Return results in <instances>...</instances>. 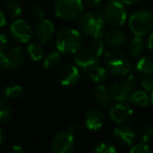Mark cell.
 Listing matches in <instances>:
<instances>
[{"label": "cell", "mask_w": 153, "mask_h": 153, "mask_svg": "<svg viewBox=\"0 0 153 153\" xmlns=\"http://www.w3.org/2000/svg\"><path fill=\"white\" fill-rule=\"evenodd\" d=\"M83 37L80 32L70 27L62 28L56 36V46L62 53H76L81 49Z\"/></svg>", "instance_id": "obj_1"}, {"label": "cell", "mask_w": 153, "mask_h": 153, "mask_svg": "<svg viewBox=\"0 0 153 153\" xmlns=\"http://www.w3.org/2000/svg\"><path fill=\"white\" fill-rule=\"evenodd\" d=\"M78 25L83 35L89 38L97 39L101 38L104 34L106 21L100 14L88 12L80 17Z\"/></svg>", "instance_id": "obj_2"}, {"label": "cell", "mask_w": 153, "mask_h": 153, "mask_svg": "<svg viewBox=\"0 0 153 153\" xmlns=\"http://www.w3.org/2000/svg\"><path fill=\"white\" fill-rule=\"evenodd\" d=\"M105 64L111 74L120 76H127L132 67L127 55L117 49L107 51L105 55Z\"/></svg>", "instance_id": "obj_3"}, {"label": "cell", "mask_w": 153, "mask_h": 153, "mask_svg": "<svg viewBox=\"0 0 153 153\" xmlns=\"http://www.w3.org/2000/svg\"><path fill=\"white\" fill-rule=\"evenodd\" d=\"M129 27L135 36H144L153 32V12L142 10L132 14L129 19Z\"/></svg>", "instance_id": "obj_4"}, {"label": "cell", "mask_w": 153, "mask_h": 153, "mask_svg": "<svg viewBox=\"0 0 153 153\" xmlns=\"http://www.w3.org/2000/svg\"><path fill=\"white\" fill-rule=\"evenodd\" d=\"M84 3L82 0H56L55 13L57 17L71 21L79 18L83 13Z\"/></svg>", "instance_id": "obj_5"}, {"label": "cell", "mask_w": 153, "mask_h": 153, "mask_svg": "<svg viewBox=\"0 0 153 153\" xmlns=\"http://www.w3.org/2000/svg\"><path fill=\"white\" fill-rule=\"evenodd\" d=\"M106 23L113 26H122L127 20V12L121 0H113L105 7L103 12Z\"/></svg>", "instance_id": "obj_6"}, {"label": "cell", "mask_w": 153, "mask_h": 153, "mask_svg": "<svg viewBox=\"0 0 153 153\" xmlns=\"http://www.w3.org/2000/svg\"><path fill=\"white\" fill-rule=\"evenodd\" d=\"M25 59V53L21 47L12 48L7 53H0V67L2 70H13L21 66Z\"/></svg>", "instance_id": "obj_7"}, {"label": "cell", "mask_w": 153, "mask_h": 153, "mask_svg": "<svg viewBox=\"0 0 153 153\" xmlns=\"http://www.w3.org/2000/svg\"><path fill=\"white\" fill-rule=\"evenodd\" d=\"M74 148V135L71 132L60 131L56 133L51 140V150L53 153H69Z\"/></svg>", "instance_id": "obj_8"}, {"label": "cell", "mask_w": 153, "mask_h": 153, "mask_svg": "<svg viewBox=\"0 0 153 153\" xmlns=\"http://www.w3.org/2000/svg\"><path fill=\"white\" fill-rule=\"evenodd\" d=\"M10 30H11L12 36L21 43L28 42L33 36L32 26L25 20L22 19H17L12 22Z\"/></svg>", "instance_id": "obj_9"}, {"label": "cell", "mask_w": 153, "mask_h": 153, "mask_svg": "<svg viewBox=\"0 0 153 153\" xmlns=\"http://www.w3.org/2000/svg\"><path fill=\"white\" fill-rule=\"evenodd\" d=\"M110 117L117 124H124L127 122L133 114V109L126 101L117 102L110 108Z\"/></svg>", "instance_id": "obj_10"}, {"label": "cell", "mask_w": 153, "mask_h": 153, "mask_svg": "<svg viewBox=\"0 0 153 153\" xmlns=\"http://www.w3.org/2000/svg\"><path fill=\"white\" fill-rule=\"evenodd\" d=\"M99 62V57L89 48H84L78 51V53L74 57V63L79 68L83 70H87L90 67L97 65Z\"/></svg>", "instance_id": "obj_11"}, {"label": "cell", "mask_w": 153, "mask_h": 153, "mask_svg": "<svg viewBox=\"0 0 153 153\" xmlns=\"http://www.w3.org/2000/svg\"><path fill=\"white\" fill-rule=\"evenodd\" d=\"M80 80V71L78 66L67 65L63 67L58 74V81L62 86L71 87Z\"/></svg>", "instance_id": "obj_12"}, {"label": "cell", "mask_w": 153, "mask_h": 153, "mask_svg": "<svg viewBox=\"0 0 153 153\" xmlns=\"http://www.w3.org/2000/svg\"><path fill=\"white\" fill-rule=\"evenodd\" d=\"M55 34V26L51 21L47 19H40L35 28V35L41 44L49 42Z\"/></svg>", "instance_id": "obj_13"}, {"label": "cell", "mask_w": 153, "mask_h": 153, "mask_svg": "<svg viewBox=\"0 0 153 153\" xmlns=\"http://www.w3.org/2000/svg\"><path fill=\"white\" fill-rule=\"evenodd\" d=\"M85 126L89 130H99L103 127L105 123V115L103 111L99 108H89L85 113Z\"/></svg>", "instance_id": "obj_14"}, {"label": "cell", "mask_w": 153, "mask_h": 153, "mask_svg": "<svg viewBox=\"0 0 153 153\" xmlns=\"http://www.w3.org/2000/svg\"><path fill=\"white\" fill-rule=\"evenodd\" d=\"M113 136L121 144L126 145V146H133L134 140L136 138V133L131 126L122 125L114 128Z\"/></svg>", "instance_id": "obj_15"}, {"label": "cell", "mask_w": 153, "mask_h": 153, "mask_svg": "<svg viewBox=\"0 0 153 153\" xmlns=\"http://www.w3.org/2000/svg\"><path fill=\"white\" fill-rule=\"evenodd\" d=\"M105 42L111 47H120L126 42V35L120 30H110L104 36Z\"/></svg>", "instance_id": "obj_16"}, {"label": "cell", "mask_w": 153, "mask_h": 153, "mask_svg": "<svg viewBox=\"0 0 153 153\" xmlns=\"http://www.w3.org/2000/svg\"><path fill=\"white\" fill-rule=\"evenodd\" d=\"M94 99L102 107H106L111 101L110 94H109V88L104 85H98L94 90Z\"/></svg>", "instance_id": "obj_17"}, {"label": "cell", "mask_w": 153, "mask_h": 153, "mask_svg": "<svg viewBox=\"0 0 153 153\" xmlns=\"http://www.w3.org/2000/svg\"><path fill=\"white\" fill-rule=\"evenodd\" d=\"M127 51L131 57H138L145 51V41L142 36H135L128 43Z\"/></svg>", "instance_id": "obj_18"}, {"label": "cell", "mask_w": 153, "mask_h": 153, "mask_svg": "<svg viewBox=\"0 0 153 153\" xmlns=\"http://www.w3.org/2000/svg\"><path fill=\"white\" fill-rule=\"evenodd\" d=\"M86 74H87L88 79L90 81L94 82V83H101V82L106 80L107 71L105 68H103L102 66H99L97 64V65L92 66L89 69L86 70Z\"/></svg>", "instance_id": "obj_19"}, {"label": "cell", "mask_w": 153, "mask_h": 153, "mask_svg": "<svg viewBox=\"0 0 153 153\" xmlns=\"http://www.w3.org/2000/svg\"><path fill=\"white\" fill-rule=\"evenodd\" d=\"M60 53L61 51H51V53H47V56L44 58V61H43V66H44L45 69L53 70L61 65L62 56Z\"/></svg>", "instance_id": "obj_20"}, {"label": "cell", "mask_w": 153, "mask_h": 153, "mask_svg": "<svg viewBox=\"0 0 153 153\" xmlns=\"http://www.w3.org/2000/svg\"><path fill=\"white\" fill-rule=\"evenodd\" d=\"M13 117V108L5 98L0 99V122L2 124L9 123Z\"/></svg>", "instance_id": "obj_21"}, {"label": "cell", "mask_w": 153, "mask_h": 153, "mask_svg": "<svg viewBox=\"0 0 153 153\" xmlns=\"http://www.w3.org/2000/svg\"><path fill=\"white\" fill-rule=\"evenodd\" d=\"M24 94V88L19 84H10L3 90V96L7 99H12V100H16L19 99L23 96Z\"/></svg>", "instance_id": "obj_22"}, {"label": "cell", "mask_w": 153, "mask_h": 153, "mask_svg": "<svg viewBox=\"0 0 153 153\" xmlns=\"http://www.w3.org/2000/svg\"><path fill=\"white\" fill-rule=\"evenodd\" d=\"M136 69L142 74H153V58L152 57H143L136 63Z\"/></svg>", "instance_id": "obj_23"}, {"label": "cell", "mask_w": 153, "mask_h": 153, "mask_svg": "<svg viewBox=\"0 0 153 153\" xmlns=\"http://www.w3.org/2000/svg\"><path fill=\"white\" fill-rule=\"evenodd\" d=\"M120 86H121L122 90L124 91L125 96L128 98L129 100L130 96L135 91V88H136V80L133 76H126L125 79L122 80L120 82Z\"/></svg>", "instance_id": "obj_24"}, {"label": "cell", "mask_w": 153, "mask_h": 153, "mask_svg": "<svg viewBox=\"0 0 153 153\" xmlns=\"http://www.w3.org/2000/svg\"><path fill=\"white\" fill-rule=\"evenodd\" d=\"M151 98H149L148 94L144 90H136L130 96L129 100L134 105H137L140 107H146L149 105V101Z\"/></svg>", "instance_id": "obj_25"}, {"label": "cell", "mask_w": 153, "mask_h": 153, "mask_svg": "<svg viewBox=\"0 0 153 153\" xmlns=\"http://www.w3.org/2000/svg\"><path fill=\"white\" fill-rule=\"evenodd\" d=\"M4 12L9 18L15 19L18 16L21 15L22 7H21V5L19 4V2H17L16 0H10V1L7 2V4H5Z\"/></svg>", "instance_id": "obj_26"}, {"label": "cell", "mask_w": 153, "mask_h": 153, "mask_svg": "<svg viewBox=\"0 0 153 153\" xmlns=\"http://www.w3.org/2000/svg\"><path fill=\"white\" fill-rule=\"evenodd\" d=\"M109 94H110L111 101L114 103L117 102H124V101H127L128 98L125 96L124 91L122 90L120 83H113L112 85L109 87Z\"/></svg>", "instance_id": "obj_27"}, {"label": "cell", "mask_w": 153, "mask_h": 153, "mask_svg": "<svg viewBox=\"0 0 153 153\" xmlns=\"http://www.w3.org/2000/svg\"><path fill=\"white\" fill-rule=\"evenodd\" d=\"M27 53L34 61H40L43 58V47L39 43H30L27 45Z\"/></svg>", "instance_id": "obj_28"}, {"label": "cell", "mask_w": 153, "mask_h": 153, "mask_svg": "<svg viewBox=\"0 0 153 153\" xmlns=\"http://www.w3.org/2000/svg\"><path fill=\"white\" fill-rule=\"evenodd\" d=\"M92 151L97 153H114L117 149L113 145L109 143H100L92 149Z\"/></svg>", "instance_id": "obj_29"}, {"label": "cell", "mask_w": 153, "mask_h": 153, "mask_svg": "<svg viewBox=\"0 0 153 153\" xmlns=\"http://www.w3.org/2000/svg\"><path fill=\"white\" fill-rule=\"evenodd\" d=\"M88 47L100 58L101 55L103 53V51H104V42L100 38H97L90 43V45Z\"/></svg>", "instance_id": "obj_30"}, {"label": "cell", "mask_w": 153, "mask_h": 153, "mask_svg": "<svg viewBox=\"0 0 153 153\" xmlns=\"http://www.w3.org/2000/svg\"><path fill=\"white\" fill-rule=\"evenodd\" d=\"M142 140L145 143H149L153 140V125H148L143 128L142 133H140Z\"/></svg>", "instance_id": "obj_31"}, {"label": "cell", "mask_w": 153, "mask_h": 153, "mask_svg": "<svg viewBox=\"0 0 153 153\" xmlns=\"http://www.w3.org/2000/svg\"><path fill=\"white\" fill-rule=\"evenodd\" d=\"M132 153H150L152 152V149L147 145V143L143 142L140 143V144L133 145L132 148L130 149Z\"/></svg>", "instance_id": "obj_32"}, {"label": "cell", "mask_w": 153, "mask_h": 153, "mask_svg": "<svg viewBox=\"0 0 153 153\" xmlns=\"http://www.w3.org/2000/svg\"><path fill=\"white\" fill-rule=\"evenodd\" d=\"M142 86L146 91H152L153 90V74H145L142 79Z\"/></svg>", "instance_id": "obj_33"}, {"label": "cell", "mask_w": 153, "mask_h": 153, "mask_svg": "<svg viewBox=\"0 0 153 153\" xmlns=\"http://www.w3.org/2000/svg\"><path fill=\"white\" fill-rule=\"evenodd\" d=\"M32 13L34 15V17H36L37 19H43L45 15V11H44V7H42L41 4H36L33 7L32 9Z\"/></svg>", "instance_id": "obj_34"}, {"label": "cell", "mask_w": 153, "mask_h": 153, "mask_svg": "<svg viewBox=\"0 0 153 153\" xmlns=\"http://www.w3.org/2000/svg\"><path fill=\"white\" fill-rule=\"evenodd\" d=\"M7 46H9V39L5 34H1L0 36V53H4Z\"/></svg>", "instance_id": "obj_35"}, {"label": "cell", "mask_w": 153, "mask_h": 153, "mask_svg": "<svg viewBox=\"0 0 153 153\" xmlns=\"http://www.w3.org/2000/svg\"><path fill=\"white\" fill-rule=\"evenodd\" d=\"M84 3V5H86L89 9H94V7H98L101 4L102 0H82Z\"/></svg>", "instance_id": "obj_36"}, {"label": "cell", "mask_w": 153, "mask_h": 153, "mask_svg": "<svg viewBox=\"0 0 153 153\" xmlns=\"http://www.w3.org/2000/svg\"><path fill=\"white\" fill-rule=\"evenodd\" d=\"M5 24H7V16H5V12L1 11L0 12V26H1V27H4Z\"/></svg>", "instance_id": "obj_37"}, {"label": "cell", "mask_w": 153, "mask_h": 153, "mask_svg": "<svg viewBox=\"0 0 153 153\" xmlns=\"http://www.w3.org/2000/svg\"><path fill=\"white\" fill-rule=\"evenodd\" d=\"M23 152H24L23 148L21 146H19V145H15V146H13L10 149V153H23Z\"/></svg>", "instance_id": "obj_38"}, {"label": "cell", "mask_w": 153, "mask_h": 153, "mask_svg": "<svg viewBox=\"0 0 153 153\" xmlns=\"http://www.w3.org/2000/svg\"><path fill=\"white\" fill-rule=\"evenodd\" d=\"M80 129H81V128H80V126L78 125V124H72V125L70 126L69 129H68V130H69V131L71 132V133L74 135V134H76L78 132L80 131Z\"/></svg>", "instance_id": "obj_39"}, {"label": "cell", "mask_w": 153, "mask_h": 153, "mask_svg": "<svg viewBox=\"0 0 153 153\" xmlns=\"http://www.w3.org/2000/svg\"><path fill=\"white\" fill-rule=\"evenodd\" d=\"M148 47H149V49L153 53V32L151 33L150 36H149V38H148Z\"/></svg>", "instance_id": "obj_40"}, {"label": "cell", "mask_w": 153, "mask_h": 153, "mask_svg": "<svg viewBox=\"0 0 153 153\" xmlns=\"http://www.w3.org/2000/svg\"><path fill=\"white\" fill-rule=\"evenodd\" d=\"M122 2L125 3V4H134V3H137L142 0H121Z\"/></svg>", "instance_id": "obj_41"}, {"label": "cell", "mask_w": 153, "mask_h": 153, "mask_svg": "<svg viewBox=\"0 0 153 153\" xmlns=\"http://www.w3.org/2000/svg\"><path fill=\"white\" fill-rule=\"evenodd\" d=\"M4 137H5L4 131H3V130H0V145H1V146H2L3 143H4Z\"/></svg>", "instance_id": "obj_42"}, {"label": "cell", "mask_w": 153, "mask_h": 153, "mask_svg": "<svg viewBox=\"0 0 153 153\" xmlns=\"http://www.w3.org/2000/svg\"><path fill=\"white\" fill-rule=\"evenodd\" d=\"M150 98H151V103H152V105H153V90L151 91V97H150Z\"/></svg>", "instance_id": "obj_43"}, {"label": "cell", "mask_w": 153, "mask_h": 153, "mask_svg": "<svg viewBox=\"0 0 153 153\" xmlns=\"http://www.w3.org/2000/svg\"><path fill=\"white\" fill-rule=\"evenodd\" d=\"M110 1H113V0H110Z\"/></svg>", "instance_id": "obj_44"}]
</instances>
